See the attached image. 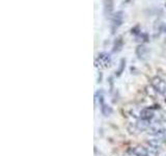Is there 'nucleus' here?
I'll return each instance as SVG.
<instances>
[{
	"mask_svg": "<svg viewBox=\"0 0 166 156\" xmlns=\"http://www.w3.org/2000/svg\"><path fill=\"white\" fill-rule=\"evenodd\" d=\"M136 53H137V55L139 56V58H144V57L147 56V49L145 48L144 46H139L136 50Z\"/></svg>",
	"mask_w": 166,
	"mask_h": 156,
	"instance_id": "0eeeda50",
	"label": "nucleus"
},
{
	"mask_svg": "<svg viewBox=\"0 0 166 156\" xmlns=\"http://www.w3.org/2000/svg\"><path fill=\"white\" fill-rule=\"evenodd\" d=\"M152 84L158 93L166 97V82L162 79V78H160L158 76L154 77L152 80Z\"/></svg>",
	"mask_w": 166,
	"mask_h": 156,
	"instance_id": "20e7f679",
	"label": "nucleus"
},
{
	"mask_svg": "<svg viewBox=\"0 0 166 156\" xmlns=\"http://www.w3.org/2000/svg\"><path fill=\"white\" fill-rule=\"evenodd\" d=\"M122 22H124V13L122 10H118L115 14L112 16L111 19V31L114 33L122 26Z\"/></svg>",
	"mask_w": 166,
	"mask_h": 156,
	"instance_id": "7ed1b4c3",
	"label": "nucleus"
},
{
	"mask_svg": "<svg viewBox=\"0 0 166 156\" xmlns=\"http://www.w3.org/2000/svg\"><path fill=\"white\" fill-rule=\"evenodd\" d=\"M111 62V58L110 55L106 52H102V53L99 54V56L97 57L96 61H94V65H96L97 68H100V69H106L107 67L110 65Z\"/></svg>",
	"mask_w": 166,
	"mask_h": 156,
	"instance_id": "f257e3e1",
	"label": "nucleus"
},
{
	"mask_svg": "<svg viewBox=\"0 0 166 156\" xmlns=\"http://www.w3.org/2000/svg\"><path fill=\"white\" fill-rule=\"evenodd\" d=\"M122 36H119V38L116 39V41L114 42V46H113V51L116 52V51H119L122 49Z\"/></svg>",
	"mask_w": 166,
	"mask_h": 156,
	"instance_id": "6e6552de",
	"label": "nucleus"
},
{
	"mask_svg": "<svg viewBox=\"0 0 166 156\" xmlns=\"http://www.w3.org/2000/svg\"><path fill=\"white\" fill-rule=\"evenodd\" d=\"M155 117V113H154V109L153 108H144L141 110V113H140V118L143 121H147L150 122V120Z\"/></svg>",
	"mask_w": 166,
	"mask_h": 156,
	"instance_id": "423d86ee",
	"label": "nucleus"
},
{
	"mask_svg": "<svg viewBox=\"0 0 166 156\" xmlns=\"http://www.w3.org/2000/svg\"><path fill=\"white\" fill-rule=\"evenodd\" d=\"M132 156H152L156 154L154 148H145V147H136L129 151Z\"/></svg>",
	"mask_w": 166,
	"mask_h": 156,
	"instance_id": "f03ea898",
	"label": "nucleus"
},
{
	"mask_svg": "<svg viewBox=\"0 0 166 156\" xmlns=\"http://www.w3.org/2000/svg\"><path fill=\"white\" fill-rule=\"evenodd\" d=\"M103 4H104V14H105V17L107 18L111 17L114 9L113 0H103Z\"/></svg>",
	"mask_w": 166,
	"mask_h": 156,
	"instance_id": "39448f33",
	"label": "nucleus"
}]
</instances>
